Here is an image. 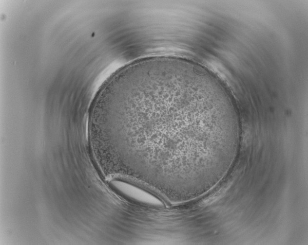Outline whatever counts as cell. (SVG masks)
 <instances>
[{
  "instance_id": "1",
  "label": "cell",
  "mask_w": 308,
  "mask_h": 245,
  "mask_svg": "<svg viewBox=\"0 0 308 245\" xmlns=\"http://www.w3.org/2000/svg\"><path fill=\"white\" fill-rule=\"evenodd\" d=\"M93 124L116 173L173 201L224 170L239 120L221 82L193 62L158 56L117 72L102 90Z\"/></svg>"
}]
</instances>
